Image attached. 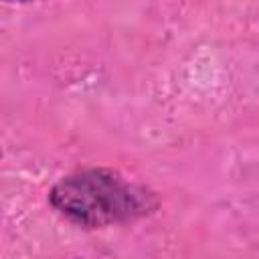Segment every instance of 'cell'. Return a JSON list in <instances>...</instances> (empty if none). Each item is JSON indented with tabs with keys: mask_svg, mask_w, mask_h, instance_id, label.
I'll list each match as a JSON object with an SVG mask.
<instances>
[{
	"mask_svg": "<svg viewBox=\"0 0 259 259\" xmlns=\"http://www.w3.org/2000/svg\"><path fill=\"white\" fill-rule=\"evenodd\" d=\"M53 206L85 227H103L136 219L152 206L150 194L111 170H83L63 178L51 190Z\"/></svg>",
	"mask_w": 259,
	"mask_h": 259,
	"instance_id": "cell-1",
	"label": "cell"
}]
</instances>
